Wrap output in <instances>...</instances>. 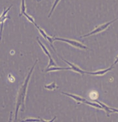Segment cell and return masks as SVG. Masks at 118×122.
Returning a JSON list of instances; mask_svg holds the SVG:
<instances>
[{"label": "cell", "instance_id": "cell-16", "mask_svg": "<svg viewBox=\"0 0 118 122\" xmlns=\"http://www.w3.org/2000/svg\"><path fill=\"white\" fill-rule=\"evenodd\" d=\"M118 56H117V58H116V61H115V62H114V63H113V65H116V64H118Z\"/></svg>", "mask_w": 118, "mask_h": 122}, {"label": "cell", "instance_id": "cell-12", "mask_svg": "<svg viewBox=\"0 0 118 122\" xmlns=\"http://www.w3.org/2000/svg\"><path fill=\"white\" fill-rule=\"evenodd\" d=\"M25 10H26V8H25V0H22L21 6V12L19 14L20 16H21L22 15H24V13L25 12Z\"/></svg>", "mask_w": 118, "mask_h": 122}, {"label": "cell", "instance_id": "cell-5", "mask_svg": "<svg viewBox=\"0 0 118 122\" xmlns=\"http://www.w3.org/2000/svg\"><path fill=\"white\" fill-rule=\"evenodd\" d=\"M34 25H35L36 27L37 28V29H38V31H39V33L41 34V35L44 38L45 40H47V41H48V42H49V44H50V45H51V47H52L53 49V50H54V51L56 52V49H54V46H53V42L54 41V37H51V36H49V35H47V34L45 33V31L43 30L42 29L40 28V27H38V26L37 25H36V24H34Z\"/></svg>", "mask_w": 118, "mask_h": 122}, {"label": "cell", "instance_id": "cell-13", "mask_svg": "<svg viewBox=\"0 0 118 122\" xmlns=\"http://www.w3.org/2000/svg\"><path fill=\"white\" fill-rule=\"evenodd\" d=\"M60 1V0H54V4H53V5L52 9H51V11H50V12H49V15H48V18H50V17H51V14H53V11H54L55 7H57V4L59 3V2Z\"/></svg>", "mask_w": 118, "mask_h": 122}, {"label": "cell", "instance_id": "cell-6", "mask_svg": "<svg viewBox=\"0 0 118 122\" xmlns=\"http://www.w3.org/2000/svg\"><path fill=\"white\" fill-rule=\"evenodd\" d=\"M62 60H63V61L65 62H66V63L68 64L69 66L71 67V70L74 71H75V72H77V73H80V74H82V75L84 74V73H86V71L83 70H81V69H80V68H79V66H77V65H75V64L71 63V62H68V61H67L66 60H65V59H62Z\"/></svg>", "mask_w": 118, "mask_h": 122}, {"label": "cell", "instance_id": "cell-15", "mask_svg": "<svg viewBox=\"0 0 118 122\" xmlns=\"http://www.w3.org/2000/svg\"><path fill=\"white\" fill-rule=\"evenodd\" d=\"M24 122H42V119H34V118H27V119H25L24 120Z\"/></svg>", "mask_w": 118, "mask_h": 122}, {"label": "cell", "instance_id": "cell-4", "mask_svg": "<svg viewBox=\"0 0 118 122\" xmlns=\"http://www.w3.org/2000/svg\"><path fill=\"white\" fill-rule=\"evenodd\" d=\"M37 41H38V44H40V47H42V49H43V51H44L45 54L47 55V56H48L49 59V62L48 66H47V68H50V67H52V66H57V64L55 63V62L54 61V60L53 59L52 56H51V54L49 53V51H48V49L46 48V47H45L44 45L41 42V41L39 40V38H37Z\"/></svg>", "mask_w": 118, "mask_h": 122}, {"label": "cell", "instance_id": "cell-18", "mask_svg": "<svg viewBox=\"0 0 118 122\" xmlns=\"http://www.w3.org/2000/svg\"><path fill=\"white\" fill-rule=\"evenodd\" d=\"M38 1H40V0H38Z\"/></svg>", "mask_w": 118, "mask_h": 122}, {"label": "cell", "instance_id": "cell-1", "mask_svg": "<svg viewBox=\"0 0 118 122\" xmlns=\"http://www.w3.org/2000/svg\"><path fill=\"white\" fill-rule=\"evenodd\" d=\"M38 60H36L35 63L34 64V65L31 69L30 71L29 72V74L27 75V77L25 80V82L21 86V88L19 92H18V99H17L16 105V114H15V121L16 122L17 119H18V110L20 108V107H22V111H24L25 109V96H26V91L27 88V86H28L29 81L31 78V74L33 73V71L34 68V66L36 64Z\"/></svg>", "mask_w": 118, "mask_h": 122}, {"label": "cell", "instance_id": "cell-11", "mask_svg": "<svg viewBox=\"0 0 118 122\" xmlns=\"http://www.w3.org/2000/svg\"><path fill=\"white\" fill-rule=\"evenodd\" d=\"M44 87H45V88H46V89H47V90H54L55 88H57V85H56V83H55V82H52V83H51L50 85H45Z\"/></svg>", "mask_w": 118, "mask_h": 122}, {"label": "cell", "instance_id": "cell-10", "mask_svg": "<svg viewBox=\"0 0 118 122\" xmlns=\"http://www.w3.org/2000/svg\"><path fill=\"white\" fill-rule=\"evenodd\" d=\"M57 70H71V68L70 66L69 68H60V67H57V66H53V67L47 68V70H45V71L48 72V71H51Z\"/></svg>", "mask_w": 118, "mask_h": 122}, {"label": "cell", "instance_id": "cell-3", "mask_svg": "<svg viewBox=\"0 0 118 122\" xmlns=\"http://www.w3.org/2000/svg\"><path fill=\"white\" fill-rule=\"evenodd\" d=\"M118 20V18H117L114 19L112 21H109V22H107V23H105L104 24H102L101 25H99L97 27V28H95L94 30H93L92 32H90V33H88V34H86L85 35H83L81 37H86V36H90L91 35H95V34H97V33H99L100 32H102V31H103L104 30H105L106 28H108V26H110L112 24H113V22H115L116 21H117Z\"/></svg>", "mask_w": 118, "mask_h": 122}, {"label": "cell", "instance_id": "cell-8", "mask_svg": "<svg viewBox=\"0 0 118 122\" xmlns=\"http://www.w3.org/2000/svg\"><path fill=\"white\" fill-rule=\"evenodd\" d=\"M113 65L110 67V68H107V69H105V70H99L97 71H93V72H88V71H86V73L87 74H89V75H103L105 74L107 72H108L109 71H110L111 70L113 69Z\"/></svg>", "mask_w": 118, "mask_h": 122}, {"label": "cell", "instance_id": "cell-7", "mask_svg": "<svg viewBox=\"0 0 118 122\" xmlns=\"http://www.w3.org/2000/svg\"><path fill=\"white\" fill-rule=\"evenodd\" d=\"M62 94H64V95H66L67 96L70 97H71L72 99H73L74 100L78 101V102H80V103H86V102L87 101L86 99L83 98V97H81L78 96H75V95H73V94H68V93H66V92H62Z\"/></svg>", "mask_w": 118, "mask_h": 122}, {"label": "cell", "instance_id": "cell-14", "mask_svg": "<svg viewBox=\"0 0 118 122\" xmlns=\"http://www.w3.org/2000/svg\"><path fill=\"white\" fill-rule=\"evenodd\" d=\"M24 16H25L26 17L27 19L29 21H31L32 24H34H34H36L35 22H34V18H33L32 16H31L30 15H29V14H27L26 12H25V13H24Z\"/></svg>", "mask_w": 118, "mask_h": 122}, {"label": "cell", "instance_id": "cell-17", "mask_svg": "<svg viewBox=\"0 0 118 122\" xmlns=\"http://www.w3.org/2000/svg\"><path fill=\"white\" fill-rule=\"evenodd\" d=\"M111 109L112 110L114 111V112H118V109H116V108H112L111 107Z\"/></svg>", "mask_w": 118, "mask_h": 122}, {"label": "cell", "instance_id": "cell-2", "mask_svg": "<svg viewBox=\"0 0 118 122\" xmlns=\"http://www.w3.org/2000/svg\"><path fill=\"white\" fill-rule=\"evenodd\" d=\"M54 40H59V41H62V42H64L69 44L71 45L72 46L79 49H88L87 46H86L85 45L83 44L82 43L79 42L77 40H70V39H66V38H59V37H54Z\"/></svg>", "mask_w": 118, "mask_h": 122}, {"label": "cell", "instance_id": "cell-9", "mask_svg": "<svg viewBox=\"0 0 118 122\" xmlns=\"http://www.w3.org/2000/svg\"><path fill=\"white\" fill-rule=\"evenodd\" d=\"M95 101H96L97 103H98L99 104H100V105L102 106L103 109L106 111V114H107V116H108L109 117V116H110V115H109V114H110V113L114 112V111L111 109V107H108V106H106L105 104H104L103 103H102V102H101V101H97V100H95Z\"/></svg>", "mask_w": 118, "mask_h": 122}]
</instances>
